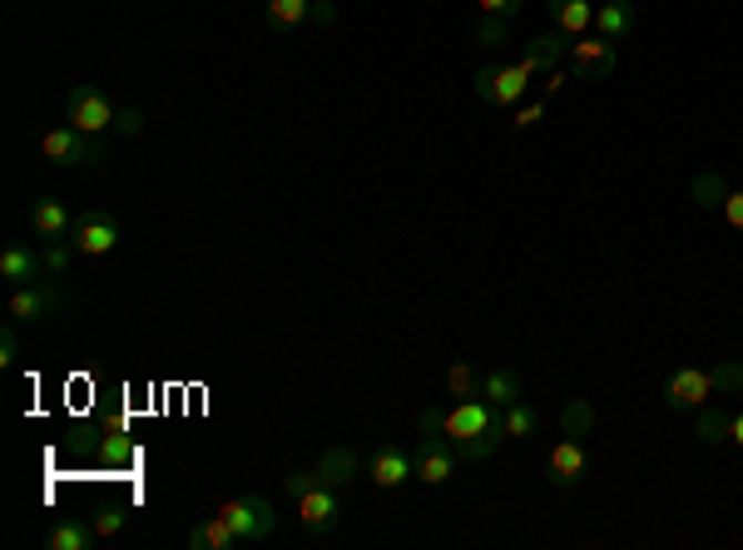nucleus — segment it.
Masks as SVG:
<instances>
[{
	"mask_svg": "<svg viewBox=\"0 0 743 550\" xmlns=\"http://www.w3.org/2000/svg\"><path fill=\"white\" fill-rule=\"evenodd\" d=\"M530 75L536 70L526 60H516V65H481L471 75V94L481 104H491V110H511V104H520V94L530 90Z\"/></svg>",
	"mask_w": 743,
	"mask_h": 550,
	"instance_id": "obj_1",
	"label": "nucleus"
},
{
	"mask_svg": "<svg viewBox=\"0 0 743 550\" xmlns=\"http://www.w3.org/2000/svg\"><path fill=\"white\" fill-rule=\"evenodd\" d=\"M40 154H45L55 169H90V164L104 159V140L100 134L74 130V124H60V130H50L45 140H40Z\"/></svg>",
	"mask_w": 743,
	"mask_h": 550,
	"instance_id": "obj_2",
	"label": "nucleus"
},
{
	"mask_svg": "<svg viewBox=\"0 0 743 550\" xmlns=\"http://www.w3.org/2000/svg\"><path fill=\"white\" fill-rule=\"evenodd\" d=\"M218 516L233 526V536H238L243 546L268 541V536L278 531V511H273V501H263V496H233V501H223Z\"/></svg>",
	"mask_w": 743,
	"mask_h": 550,
	"instance_id": "obj_3",
	"label": "nucleus"
},
{
	"mask_svg": "<svg viewBox=\"0 0 743 550\" xmlns=\"http://www.w3.org/2000/svg\"><path fill=\"white\" fill-rule=\"evenodd\" d=\"M65 303H70L65 283L40 278V283H26V288L10 293V317L16 323H50L55 313H65Z\"/></svg>",
	"mask_w": 743,
	"mask_h": 550,
	"instance_id": "obj_4",
	"label": "nucleus"
},
{
	"mask_svg": "<svg viewBox=\"0 0 743 550\" xmlns=\"http://www.w3.org/2000/svg\"><path fill=\"white\" fill-rule=\"evenodd\" d=\"M114 120H120V110H114L94 84H74V90H70L65 124H74V130H84V134H100V140H104V134L114 130Z\"/></svg>",
	"mask_w": 743,
	"mask_h": 550,
	"instance_id": "obj_5",
	"label": "nucleus"
},
{
	"mask_svg": "<svg viewBox=\"0 0 743 550\" xmlns=\"http://www.w3.org/2000/svg\"><path fill=\"white\" fill-rule=\"evenodd\" d=\"M456 461H461V451L451 447V437L437 431V437H417V451H411V467H417V481L427 486H446L456 476Z\"/></svg>",
	"mask_w": 743,
	"mask_h": 550,
	"instance_id": "obj_6",
	"label": "nucleus"
},
{
	"mask_svg": "<svg viewBox=\"0 0 743 550\" xmlns=\"http://www.w3.org/2000/svg\"><path fill=\"white\" fill-rule=\"evenodd\" d=\"M297 521H303L307 536H333L343 526V491L313 486L307 496H297Z\"/></svg>",
	"mask_w": 743,
	"mask_h": 550,
	"instance_id": "obj_7",
	"label": "nucleus"
},
{
	"mask_svg": "<svg viewBox=\"0 0 743 550\" xmlns=\"http://www.w3.org/2000/svg\"><path fill=\"white\" fill-rule=\"evenodd\" d=\"M501 417V407H491V401H481V397H466V401H456V407H446V437H451V447L461 451L466 441H476L491 421Z\"/></svg>",
	"mask_w": 743,
	"mask_h": 550,
	"instance_id": "obj_8",
	"label": "nucleus"
},
{
	"mask_svg": "<svg viewBox=\"0 0 743 550\" xmlns=\"http://www.w3.org/2000/svg\"><path fill=\"white\" fill-rule=\"evenodd\" d=\"M550 486L556 491H576L580 481H586V471H590V451H586V441L580 437H560L556 447H550Z\"/></svg>",
	"mask_w": 743,
	"mask_h": 550,
	"instance_id": "obj_9",
	"label": "nucleus"
},
{
	"mask_svg": "<svg viewBox=\"0 0 743 550\" xmlns=\"http://www.w3.org/2000/svg\"><path fill=\"white\" fill-rule=\"evenodd\" d=\"M74 253H90V258H104V253H114V243H120V224H114L104 208H90V214L74 218Z\"/></svg>",
	"mask_w": 743,
	"mask_h": 550,
	"instance_id": "obj_10",
	"label": "nucleus"
},
{
	"mask_svg": "<svg viewBox=\"0 0 743 550\" xmlns=\"http://www.w3.org/2000/svg\"><path fill=\"white\" fill-rule=\"evenodd\" d=\"M620 55H614V40L594 35V40H576L570 45V80H604L614 75Z\"/></svg>",
	"mask_w": 743,
	"mask_h": 550,
	"instance_id": "obj_11",
	"label": "nucleus"
},
{
	"mask_svg": "<svg viewBox=\"0 0 743 550\" xmlns=\"http://www.w3.org/2000/svg\"><path fill=\"white\" fill-rule=\"evenodd\" d=\"M704 397H714V383H709L704 367H674V377L664 383V407L669 411L704 407Z\"/></svg>",
	"mask_w": 743,
	"mask_h": 550,
	"instance_id": "obj_12",
	"label": "nucleus"
},
{
	"mask_svg": "<svg viewBox=\"0 0 743 550\" xmlns=\"http://www.w3.org/2000/svg\"><path fill=\"white\" fill-rule=\"evenodd\" d=\"M367 481L381 486V491H397V486L417 481V467H411V451L401 447H377L367 461Z\"/></svg>",
	"mask_w": 743,
	"mask_h": 550,
	"instance_id": "obj_13",
	"label": "nucleus"
},
{
	"mask_svg": "<svg viewBox=\"0 0 743 550\" xmlns=\"http://www.w3.org/2000/svg\"><path fill=\"white\" fill-rule=\"evenodd\" d=\"M317 471V486H333V491H347V486L363 476V457H357L353 447H327L323 457L313 461Z\"/></svg>",
	"mask_w": 743,
	"mask_h": 550,
	"instance_id": "obj_14",
	"label": "nucleus"
},
{
	"mask_svg": "<svg viewBox=\"0 0 743 550\" xmlns=\"http://www.w3.org/2000/svg\"><path fill=\"white\" fill-rule=\"evenodd\" d=\"M570 45H576V40H570L566 30H556V26H550L546 35L526 40V55H520V60H526V65L540 75V70H556L560 60H570Z\"/></svg>",
	"mask_w": 743,
	"mask_h": 550,
	"instance_id": "obj_15",
	"label": "nucleus"
},
{
	"mask_svg": "<svg viewBox=\"0 0 743 550\" xmlns=\"http://www.w3.org/2000/svg\"><path fill=\"white\" fill-rule=\"evenodd\" d=\"M0 278H6L10 288L40 283V278H45V258H40L35 248H20V243H10V248L0 253Z\"/></svg>",
	"mask_w": 743,
	"mask_h": 550,
	"instance_id": "obj_16",
	"label": "nucleus"
},
{
	"mask_svg": "<svg viewBox=\"0 0 743 550\" xmlns=\"http://www.w3.org/2000/svg\"><path fill=\"white\" fill-rule=\"evenodd\" d=\"M30 224H35V234L45 243L74 234V214L60 204V198H35V204H30Z\"/></svg>",
	"mask_w": 743,
	"mask_h": 550,
	"instance_id": "obj_17",
	"label": "nucleus"
},
{
	"mask_svg": "<svg viewBox=\"0 0 743 550\" xmlns=\"http://www.w3.org/2000/svg\"><path fill=\"white\" fill-rule=\"evenodd\" d=\"M476 397L506 411L511 401H520V373H516V367H486V373H481V393H476Z\"/></svg>",
	"mask_w": 743,
	"mask_h": 550,
	"instance_id": "obj_18",
	"label": "nucleus"
},
{
	"mask_svg": "<svg viewBox=\"0 0 743 550\" xmlns=\"http://www.w3.org/2000/svg\"><path fill=\"white\" fill-rule=\"evenodd\" d=\"M546 10H550V26L566 30V35H586V30H594L590 0H546Z\"/></svg>",
	"mask_w": 743,
	"mask_h": 550,
	"instance_id": "obj_19",
	"label": "nucleus"
},
{
	"mask_svg": "<svg viewBox=\"0 0 743 550\" xmlns=\"http://www.w3.org/2000/svg\"><path fill=\"white\" fill-rule=\"evenodd\" d=\"M594 30H600L604 40H624L634 30V6L630 0H604V6H594Z\"/></svg>",
	"mask_w": 743,
	"mask_h": 550,
	"instance_id": "obj_20",
	"label": "nucleus"
},
{
	"mask_svg": "<svg viewBox=\"0 0 743 550\" xmlns=\"http://www.w3.org/2000/svg\"><path fill=\"white\" fill-rule=\"evenodd\" d=\"M233 546H243V541L233 536V526L223 516H208V521H199L189 531V550H233Z\"/></svg>",
	"mask_w": 743,
	"mask_h": 550,
	"instance_id": "obj_21",
	"label": "nucleus"
},
{
	"mask_svg": "<svg viewBox=\"0 0 743 550\" xmlns=\"http://www.w3.org/2000/svg\"><path fill=\"white\" fill-rule=\"evenodd\" d=\"M729 421H734V411H724V407H699L694 437L704 441V447H724V441H729Z\"/></svg>",
	"mask_w": 743,
	"mask_h": 550,
	"instance_id": "obj_22",
	"label": "nucleus"
},
{
	"mask_svg": "<svg viewBox=\"0 0 743 550\" xmlns=\"http://www.w3.org/2000/svg\"><path fill=\"white\" fill-rule=\"evenodd\" d=\"M268 20L278 30H297V26H307L313 20V10H317V0H268Z\"/></svg>",
	"mask_w": 743,
	"mask_h": 550,
	"instance_id": "obj_23",
	"label": "nucleus"
},
{
	"mask_svg": "<svg viewBox=\"0 0 743 550\" xmlns=\"http://www.w3.org/2000/svg\"><path fill=\"white\" fill-rule=\"evenodd\" d=\"M689 198H694L699 208H724L729 184L714 174V169H704V174H694V179H689Z\"/></svg>",
	"mask_w": 743,
	"mask_h": 550,
	"instance_id": "obj_24",
	"label": "nucleus"
},
{
	"mask_svg": "<svg viewBox=\"0 0 743 550\" xmlns=\"http://www.w3.org/2000/svg\"><path fill=\"white\" fill-rule=\"evenodd\" d=\"M594 431V407L586 397H570L560 407V437H590Z\"/></svg>",
	"mask_w": 743,
	"mask_h": 550,
	"instance_id": "obj_25",
	"label": "nucleus"
},
{
	"mask_svg": "<svg viewBox=\"0 0 743 550\" xmlns=\"http://www.w3.org/2000/svg\"><path fill=\"white\" fill-rule=\"evenodd\" d=\"M501 441H511V437H506V411H501V417H496L476 441H466V447H461V461H491Z\"/></svg>",
	"mask_w": 743,
	"mask_h": 550,
	"instance_id": "obj_26",
	"label": "nucleus"
},
{
	"mask_svg": "<svg viewBox=\"0 0 743 550\" xmlns=\"http://www.w3.org/2000/svg\"><path fill=\"white\" fill-rule=\"evenodd\" d=\"M94 536H100V531H90V526H80V521H60V526H50L45 546L50 550H90Z\"/></svg>",
	"mask_w": 743,
	"mask_h": 550,
	"instance_id": "obj_27",
	"label": "nucleus"
},
{
	"mask_svg": "<svg viewBox=\"0 0 743 550\" xmlns=\"http://www.w3.org/2000/svg\"><path fill=\"white\" fill-rule=\"evenodd\" d=\"M471 40L481 50H506V45H511V20H506V16H481L471 26Z\"/></svg>",
	"mask_w": 743,
	"mask_h": 550,
	"instance_id": "obj_28",
	"label": "nucleus"
},
{
	"mask_svg": "<svg viewBox=\"0 0 743 550\" xmlns=\"http://www.w3.org/2000/svg\"><path fill=\"white\" fill-rule=\"evenodd\" d=\"M540 431V411L530 407V401H511L506 407V437L511 441H530Z\"/></svg>",
	"mask_w": 743,
	"mask_h": 550,
	"instance_id": "obj_29",
	"label": "nucleus"
},
{
	"mask_svg": "<svg viewBox=\"0 0 743 550\" xmlns=\"http://www.w3.org/2000/svg\"><path fill=\"white\" fill-rule=\"evenodd\" d=\"M709 383H714L719 397L743 393V357H719V363L709 367Z\"/></svg>",
	"mask_w": 743,
	"mask_h": 550,
	"instance_id": "obj_30",
	"label": "nucleus"
},
{
	"mask_svg": "<svg viewBox=\"0 0 743 550\" xmlns=\"http://www.w3.org/2000/svg\"><path fill=\"white\" fill-rule=\"evenodd\" d=\"M446 393H451L456 401L476 397V393H481V373H476L471 363H451V367H446Z\"/></svg>",
	"mask_w": 743,
	"mask_h": 550,
	"instance_id": "obj_31",
	"label": "nucleus"
},
{
	"mask_svg": "<svg viewBox=\"0 0 743 550\" xmlns=\"http://www.w3.org/2000/svg\"><path fill=\"white\" fill-rule=\"evenodd\" d=\"M100 461H110V467H130V461H134V441L124 437L120 427H110V431H104V441H100Z\"/></svg>",
	"mask_w": 743,
	"mask_h": 550,
	"instance_id": "obj_32",
	"label": "nucleus"
},
{
	"mask_svg": "<svg viewBox=\"0 0 743 550\" xmlns=\"http://www.w3.org/2000/svg\"><path fill=\"white\" fill-rule=\"evenodd\" d=\"M70 248H74V243H65V238L45 243V253H40V258H45V273H50V278H60V273L70 268Z\"/></svg>",
	"mask_w": 743,
	"mask_h": 550,
	"instance_id": "obj_33",
	"label": "nucleus"
},
{
	"mask_svg": "<svg viewBox=\"0 0 743 550\" xmlns=\"http://www.w3.org/2000/svg\"><path fill=\"white\" fill-rule=\"evenodd\" d=\"M124 516H130L124 506H100V516H94V531H100V536H120L124 531Z\"/></svg>",
	"mask_w": 743,
	"mask_h": 550,
	"instance_id": "obj_34",
	"label": "nucleus"
},
{
	"mask_svg": "<svg viewBox=\"0 0 743 550\" xmlns=\"http://www.w3.org/2000/svg\"><path fill=\"white\" fill-rule=\"evenodd\" d=\"M313 486H317V471H313V467H307V471H288V476H283V491H288L293 501H297V496H307V491H313Z\"/></svg>",
	"mask_w": 743,
	"mask_h": 550,
	"instance_id": "obj_35",
	"label": "nucleus"
},
{
	"mask_svg": "<svg viewBox=\"0 0 743 550\" xmlns=\"http://www.w3.org/2000/svg\"><path fill=\"white\" fill-rule=\"evenodd\" d=\"M719 214H724V224L734 228V234H743V189H729V198H724Z\"/></svg>",
	"mask_w": 743,
	"mask_h": 550,
	"instance_id": "obj_36",
	"label": "nucleus"
},
{
	"mask_svg": "<svg viewBox=\"0 0 743 550\" xmlns=\"http://www.w3.org/2000/svg\"><path fill=\"white\" fill-rule=\"evenodd\" d=\"M441 427H446V407H421L417 411V431H421V437H437Z\"/></svg>",
	"mask_w": 743,
	"mask_h": 550,
	"instance_id": "obj_37",
	"label": "nucleus"
},
{
	"mask_svg": "<svg viewBox=\"0 0 743 550\" xmlns=\"http://www.w3.org/2000/svg\"><path fill=\"white\" fill-rule=\"evenodd\" d=\"M16 357H20V333H16V317H10V323H6V333H0V363H16Z\"/></svg>",
	"mask_w": 743,
	"mask_h": 550,
	"instance_id": "obj_38",
	"label": "nucleus"
},
{
	"mask_svg": "<svg viewBox=\"0 0 743 550\" xmlns=\"http://www.w3.org/2000/svg\"><path fill=\"white\" fill-rule=\"evenodd\" d=\"M476 6H481V16H506V20H516L526 0H476Z\"/></svg>",
	"mask_w": 743,
	"mask_h": 550,
	"instance_id": "obj_39",
	"label": "nucleus"
},
{
	"mask_svg": "<svg viewBox=\"0 0 743 550\" xmlns=\"http://www.w3.org/2000/svg\"><path fill=\"white\" fill-rule=\"evenodd\" d=\"M536 120H546V104H540V100H536V104H520L511 124H516V130H530V124H536Z\"/></svg>",
	"mask_w": 743,
	"mask_h": 550,
	"instance_id": "obj_40",
	"label": "nucleus"
},
{
	"mask_svg": "<svg viewBox=\"0 0 743 550\" xmlns=\"http://www.w3.org/2000/svg\"><path fill=\"white\" fill-rule=\"evenodd\" d=\"M114 130H120V134H140V130H144V114H140V110H120Z\"/></svg>",
	"mask_w": 743,
	"mask_h": 550,
	"instance_id": "obj_41",
	"label": "nucleus"
},
{
	"mask_svg": "<svg viewBox=\"0 0 743 550\" xmlns=\"http://www.w3.org/2000/svg\"><path fill=\"white\" fill-rule=\"evenodd\" d=\"M313 20H317V26H333V20H337V10H333V6H327V0H317Z\"/></svg>",
	"mask_w": 743,
	"mask_h": 550,
	"instance_id": "obj_42",
	"label": "nucleus"
},
{
	"mask_svg": "<svg viewBox=\"0 0 743 550\" xmlns=\"http://www.w3.org/2000/svg\"><path fill=\"white\" fill-rule=\"evenodd\" d=\"M729 441H734V447L743 451V411H739V417H734V421H729Z\"/></svg>",
	"mask_w": 743,
	"mask_h": 550,
	"instance_id": "obj_43",
	"label": "nucleus"
},
{
	"mask_svg": "<svg viewBox=\"0 0 743 550\" xmlns=\"http://www.w3.org/2000/svg\"><path fill=\"white\" fill-rule=\"evenodd\" d=\"M570 75H566V70H550V80H546V94H556L560 90V84H566Z\"/></svg>",
	"mask_w": 743,
	"mask_h": 550,
	"instance_id": "obj_44",
	"label": "nucleus"
}]
</instances>
